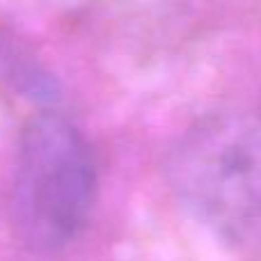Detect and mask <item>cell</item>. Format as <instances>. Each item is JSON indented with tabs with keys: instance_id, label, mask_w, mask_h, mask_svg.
<instances>
[{
	"instance_id": "obj_1",
	"label": "cell",
	"mask_w": 261,
	"mask_h": 261,
	"mask_svg": "<svg viewBox=\"0 0 261 261\" xmlns=\"http://www.w3.org/2000/svg\"><path fill=\"white\" fill-rule=\"evenodd\" d=\"M181 206L208 234L261 257V115L222 110L197 119L170 153Z\"/></svg>"
},
{
	"instance_id": "obj_2",
	"label": "cell",
	"mask_w": 261,
	"mask_h": 261,
	"mask_svg": "<svg viewBox=\"0 0 261 261\" xmlns=\"http://www.w3.org/2000/svg\"><path fill=\"white\" fill-rule=\"evenodd\" d=\"M96 199V163L85 135L55 113L28 122L14 174V227L35 252H58L78 239Z\"/></svg>"
}]
</instances>
